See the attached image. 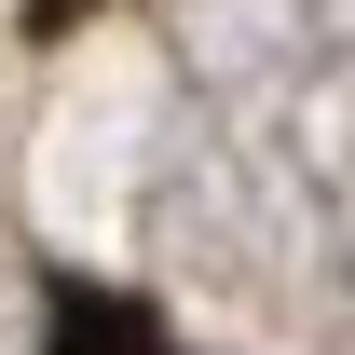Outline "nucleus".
I'll return each instance as SVG.
<instances>
[{
    "instance_id": "nucleus-1",
    "label": "nucleus",
    "mask_w": 355,
    "mask_h": 355,
    "mask_svg": "<svg viewBox=\"0 0 355 355\" xmlns=\"http://www.w3.org/2000/svg\"><path fill=\"white\" fill-rule=\"evenodd\" d=\"M42 355H191V342H178L150 301H123V287H83V273H69V287H55V342H42Z\"/></svg>"
}]
</instances>
